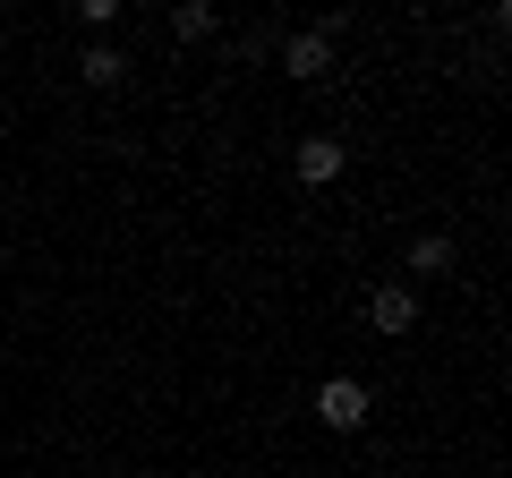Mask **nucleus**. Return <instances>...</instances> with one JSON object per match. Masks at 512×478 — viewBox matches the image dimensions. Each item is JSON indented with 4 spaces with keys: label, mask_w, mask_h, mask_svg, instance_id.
Instances as JSON below:
<instances>
[{
    "label": "nucleus",
    "mask_w": 512,
    "mask_h": 478,
    "mask_svg": "<svg viewBox=\"0 0 512 478\" xmlns=\"http://www.w3.org/2000/svg\"><path fill=\"white\" fill-rule=\"evenodd\" d=\"M316 419H325L333 436H359L367 427V385L359 376H325V385H316Z\"/></svg>",
    "instance_id": "f257e3e1"
},
{
    "label": "nucleus",
    "mask_w": 512,
    "mask_h": 478,
    "mask_svg": "<svg viewBox=\"0 0 512 478\" xmlns=\"http://www.w3.org/2000/svg\"><path fill=\"white\" fill-rule=\"evenodd\" d=\"M342 163H350L342 137H299V154H291V171H299L308 188H333V180H342Z\"/></svg>",
    "instance_id": "f03ea898"
},
{
    "label": "nucleus",
    "mask_w": 512,
    "mask_h": 478,
    "mask_svg": "<svg viewBox=\"0 0 512 478\" xmlns=\"http://www.w3.org/2000/svg\"><path fill=\"white\" fill-rule=\"evenodd\" d=\"M367 325H376V333H384V342H402V333H410V325H419V299H410V291H402V282H384V291H376V299H367Z\"/></svg>",
    "instance_id": "7ed1b4c3"
},
{
    "label": "nucleus",
    "mask_w": 512,
    "mask_h": 478,
    "mask_svg": "<svg viewBox=\"0 0 512 478\" xmlns=\"http://www.w3.org/2000/svg\"><path fill=\"white\" fill-rule=\"evenodd\" d=\"M282 69H291L299 86H316V77L333 69V35H316V26H308V35H291V43H282Z\"/></svg>",
    "instance_id": "20e7f679"
},
{
    "label": "nucleus",
    "mask_w": 512,
    "mask_h": 478,
    "mask_svg": "<svg viewBox=\"0 0 512 478\" xmlns=\"http://www.w3.org/2000/svg\"><path fill=\"white\" fill-rule=\"evenodd\" d=\"M410 274H453V239H444V231L410 239Z\"/></svg>",
    "instance_id": "39448f33"
},
{
    "label": "nucleus",
    "mask_w": 512,
    "mask_h": 478,
    "mask_svg": "<svg viewBox=\"0 0 512 478\" xmlns=\"http://www.w3.org/2000/svg\"><path fill=\"white\" fill-rule=\"evenodd\" d=\"M214 9H205V0H180V9H171V35H180V43H205V35H214Z\"/></svg>",
    "instance_id": "423d86ee"
},
{
    "label": "nucleus",
    "mask_w": 512,
    "mask_h": 478,
    "mask_svg": "<svg viewBox=\"0 0 512 478\" xmlns=\"http://www.w3.org/2000/svg\"><path fill=\"white\" fill-rule=\"evenodd\" d=\"M77 69H86V86H120V77H128V60L111 52V43H94V52L77 60Z\"/></svg>",
    "instance_id": "0eeeda50"
}]
</instances>
